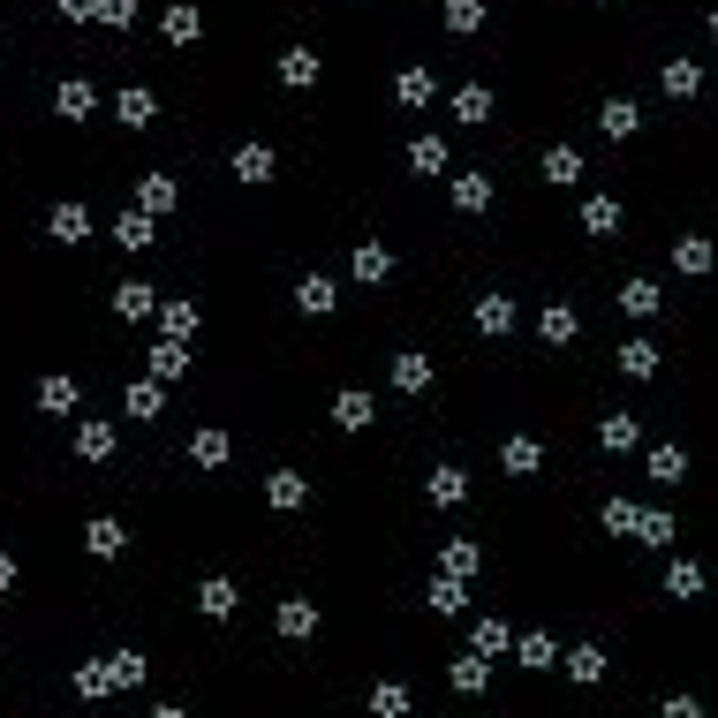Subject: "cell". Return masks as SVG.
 <instances>
[{
    "label": "cell",
    "mask_w": 718,
    "mask_h": 718,
    "mask_svg": "<svg viewBox=\"0 0 718 718\" xmlns=\"http://www.w3.org/2000/svg\"><path fill=\"white\" fill-rule=\"evenodd\" d=\"M371 711H378V718H401V711H409V688H401V681H378V688H371Z\"/></svg>",
    "instance_id": "32"
},
{
    "label": "cell",
    "mask_w": 718,
    "mask_h": 718,
    "mask_svg": "<svg viewBox=\"0 0 718 718\" xmlns=\"http://www.w3.org/2000/svg\"><path fill=\"white\" fill-rule=\"evenodd\" d=\"M137 212H174V182L167 174H144L137 182Z\"/></svg>",
    "instance_id": "15"
},
{
    "label": "cell",
    "mask_w": 718,
    "mask_h": 718,
    "mask_svg": "<svg viewBox=\"0 0 718 718\" xmlns=\"http://www.w3.org/2000/svg\"><path fill=\"white\" fill-rule=\"evenodd\" d=\"M454 114H462V121H484V114H492V91H484V84H462V91H454Z\"/></svg>",
    "instance_id": "34"
},
{
    "label": "cell",
    "mask_w": 718,
    "mask_h": 718,
    "mask_svg": "<svg viewBox=\"0 0 718 718\" xmlns=\"http://www.w3.org/2000/svg\"><path fill=\"white\" fill-rule=\"evenodd\" d=\"M46 227H53V242H84V235H91V212H84V205H53Z\"/></svg>",
    "instance_id": "7"
},
{
    "label": "cell",
    "mask_w": 718,
    "mask_h": 718,
    "mask_svg": "<svg viewBox=\"0 0 718 718\" xmlns=\"http://www.w3.org/2000/svg\"><path fill=\"white\" fill-rule=\"evenodd\" d=\"M310 628H318V605H280V635H288V643H303Z\"/></svg>",
    "instance_id": "29"
},
{
    "label": "cell",
    "mask_w": 718,
    "mask_h": 718,
    "mask_svg": "<svg viewBox=\"0 0 718 718\" xmlns=\"http://www.w3.org/2000/svg\"><path fill=\"white\" fill-rule=\"evenodd\" d=\"M537 462H545V454H537V439H507V469H514V477H530Z\"/></svg>",
    "instance_id": "43"
},
{
    "label": "cell",
    "mask_w": 718,
    "mask_h": 718,
    "mask_svg": "<svg viewBox=\"0 0 718 718\" xmlns=\"http://www.w3.org/2000/svg\"><path fill=\"white\" fill-rule=\"evenodd\" d=\"M650 477H658V484H681V477H688V454H681V446H658V454H650Z\"/></svg>",
    "instance_id": "24"
},
{
    "label": "cell",
    "mask_w": 718,
    "mask_h": 718,
    "mask_svg": "<svg viewBox=\"0 0 718 718\" xmlns=\"http://www.w3.org/2000/svg\"><path fill=\"white\" fill-rule=\"evenodd\" d=\"M598 129H605V137H635V129H643V114H635L628 99H613V106H605V121H598Z\"/></svg>",
    "instance_id": "25"
},
{
    "label": "cell",
    "mask_w": 718,
    "mask_h": 718,
    "mask_svg": "<svg viewBox=\"0 0 718 718\" xmlns=\"http://www.w3.org/2000/svg\"><path fill=\"white\" fill-rule=\"evenodd\" d=\"M189 454H197L205 469H220V462H227V431H212V424H205L197 439H189Z\"/></svg>",
    "instance_id": "28"
},
{
    "label": "cell",
    "mask_w": 718,
    "mask_h": 718,
    "mask_svg": "<svg viewBox=\"0 0 718 718\" xmlns=\"http://www.w3.org/2000/svg\"><path fill=\"white\" fill-rule=\"evenodd\" d=\"M159 31H167V46H197V38H205V16H197L189 0H174V8H167V23H159Z\"/></svg>",
    "instance_id": "1"
},
{
    "label": "cell",
    "mask_w": 718,
    "mask_h": 718,
    "mask_svg": "<svg viewBox=\"0 0 718 718\" xmlns=\"http://www.w3.org/2000/svg\"><path fill=\"white\" fill-rule=\"evenodd\" d=\"M159 378H137V386H129V416H159Z\"/></svg>",
    "instance_id": "42"
},
{
    "label": "cell",
    "mask_w": 718,
    "mask_h": 718,
    "mask_svg": "<svg viewBox=\"0 0 718 718\" xmlns=\"http://www.w3.org/2000/svg\"><path fill=\"white\" fill-rule=\"evenodd\" d=\"M439 560H446V575H477V545H446Z\"/></svg>",
    "instance_id": "53"
},
{
    "label": "cell",
    "mask_w": 718,
    "mask_h": 718,
    "mask_svg": "<svg viewBox=\"0 0 718 718\" xmlns=\"http://www.w3.org/2000/svg\"><path fill=\"white\" fill-rule=\"evenodd\" d=\"M620 371H628V378H650V371H658V348H650V341H628V348H620Z\"/></svg>",
    "instance_id": "35"
},
{
    "label": "cell",
    "mask_w": 718,
    "mask_h": 718,
    "mask_svg": "<svg viewBox=\"0 0 718 718\" xmlns=\"http://www.w3.org/2000/svg\"><path fill=\"white\" fill-rule=\"evenodd\" d=\"M545 174H552V182H582V152L552 144V152H545Z\"/></svg>",
    "instance_id": "37"
},
{
    "label": "cell",
    "mask_w": 718,
    "mask_h": 718,
    "mask_svg": "<svg viewBox=\"0 0 718 718\" xmlns=\"http://www.w3.org/2000/svg\"><path fill=\"white\" fill-rule=\"evenodd\" d=\"M0 590H16V560L8 552H0Z\"/></svg>",
    "instance_id": "56"
},
{
    "label": "cell",
    "mask_w": 718,
    "mask_h": 718,
    "mask_svg": "<svg viewBox=\"0 0 718 718\" xmlns=\"http://www.w3.org/2000/svg\"><path fill=\"white\" fill-rule=\"evenodd\" d=\"M159 325H167V341H189V333H197V303H167Z\"/></svg>",
    "instance_id": "31"
},
{
    "label": "cell",
    "mask_w": 718,
    "mask_h": 718,
    "mask_svg": "<svg viewBox=\"0 0 718 718\" xmlns=\"http://www.w3.org/2000/svg\"><path fill=\"white\" fill-rule=\"evenodd\" d=\"M356 280H394V250H386V242H363L356 250Z\"/></svg>",
    "instance_id": "11"
},
{
    "label": "cell",
    "mask_w": 718,
    "mask_h": 718,
    "mask_svg": "<svg viewBox=\"0 0 718 718\" xmlns=\"http://www.w3.org/2000/svg\"><path fill=\"white\" fill-rule=\"evenodd\" d=\"M673 257H681V273H711V242H703V235H688Z\"/></svg>",
    "instance_id": "44"
},
{
    "label": "cell",
    "mask_w": 718,
    "mask_h": 718,
    "mask_svg": "<svg viewBox=\"0 0 718 718\" xmlns=\"http://www.w3.org/2000/svg\"><path fill=\"white\" fill-rule=\"evenodd\" d=\"M280 84H288V91H310V84H318V53H310V46H288V53H280Z\"/></svg>",
    "instance_id": "2"
},
{
    "label": "cell",
    "mask_w": 718,
    "mask_h": 718,
    "mask_svg": "<svg viewBox=\"0 0 718 718\" xmlns=\"http://www.w3.org/2000/svg\"><path fill=\"white\" fill-rule=\"evenodd\" d=\"M182 371H189V348H182V341H159V348H152V378H159V386H174Z\"/></svg>",
    "instance_id": "9"
},
{
    "label": "cell",
    "mask_w": 718,
    "mask_h": 718,
    "mask_svg": "<svg viewBox=\"0 0 718 718\" xmlns=\"http://www.w3.org/2000/svg\"><path fill=\"white\" fill-rule=\"evenodd\" d=\"M409 167H416V174H439V167H446V144H439V137H416V144H409Z\"/></svg>",
    "instance_id": "39"
},
{
    "label": "cell",
    "mask_w": 718,
    "mask_h": 718,
    "mask_svg": "<svg viewBox=\"0 0 718 718\" xmlns=\"http://www.w3.org/2000/svg\"><path fill=\"white\" fill-rule=\"evenodd\" d=\"M431 499H439V507H462V499H469V477H462V469H431Z\"/></svg>",
    "instance_id": "17"
},
{
    "label": "cell",
    "mask_w": 718,
    "mask_h": 718,
    "mask_svg": "<svg viewBox=\"0 0 718 718\" xmlns=\"http://www.w3.org/2000/svg\"><path fill=\"white\" fill-rule=\"evenodd\" d=\"M507 325H514V303L484 295V303H477V333H507Z\"/></svg>",
    "instance_id": "38"
},
{
    "label": "cell",
    "mask_w": 718,
    "mask_h": 718,
    "mask_svg": "<svg viewBox=\"0 0 718 718\" xmlns=\"http://www.w3.org/2000/svg\"><path fill=\"white\" fill-rule=\"evenodd\" d=\"M620 310H628V318H650V310H658V280H628V288H620Z\"/></svg>",
    "instance_id": "19"
},
{
    "label": "cell",
    "mask_w": 718,
    "mask_h": 718,
    "mask_svg": "<svg viewBox=\"0 0 718 718\" xmlns=\"http://www.w3.org/2000/svg\"><path fill=\"white\" fill-rule=\"evenodd\" d=\"M99 23H114V31H129V23H137V0H99Z\"/></svg>",
    "instance_id": "52"
},
{
    "label": "cell",
    "mask_w": 718,
    "mask_h": 718,
    "mask_svg": "<svg viewBox=\"0 0 718 718\" xmlns=\"http://www.w3.org/2000/svg\"><path fill=\"white\" fill-rule=\"evenodd\" d=\"M507 643H514V628H507V620H477V658H499Z\"/></svg>",
    "instance_id": "36"
},
{
    "label": "cell",
    "mask_w": 718,
    "mask_h": 718,
    "mask_svg": "<svg viewBox=\"0 0 718 718\" xmlns=\"http://www.w3.org/2000/svg\"><path fill=\"white\" fill-rule=\"evenodd\" d=\"M635 514H643V507H635V499H605V530H635Z\"/></svg>",
    "instance_id": "48"
},
{
    "label": "cell",
    "mask_w": 718,
    "mask_h": 718,
    "mask_svg": "<svg viewBox=\"0 0 718 718\" xmlns=\"http://www.w3.org/2000/svg\"><path fill=\"white\" fill-rule=\"evenodd\" d=\"M333 416H341L348 431H363V424H371V394H363V386H348V394L333 401Z\"/></svg>",
    "instance_id": "22"
},
{
    "label": "cell",
    "mask_w": 718,
    "mask_h": 718,
    "mask_svg": "<svg viewBox=\"0 0 718 718\" xmlns=\"http://www.w3.org/2000/svg\"><path fill=\"white\" fill-rule=\"evenodd\" d=\"M114 242H129V250H152V212H137V205H129V212L114 220Z\"/></svg>",
    "instance_id": "10"
},
{
    "label": "cell",
    "mask_w": 718,
    "mask_h": 718,
    "mask_svg": "<svg viewBox=\"0 0 718 718\" xmlns=\"http://www.w3.org/2000/svg\"><path fill=\"white\" fill-rule=\"evenodd\" d=\"M106 688H114L106 666H76V696H106Z\"/></svg>",
    "instance_id": "50"
},
{
    "label": "cell",
    "mask_w": 718,
    "mask_h": 718,
    "mask_svg": "<svg viewBox=\"0 0 718 718\" xmlns=\"http://www.w3.org/2000/svg\"><path fill=\"white\" fill-rule=\"evenodd\" d=\"M394 91H401V106H424V99H431V76H424V69H401Z\"/></svg>",
    "instance_id": "45"
},
{
    "label": "cell",
    "mask_w": 718,
    "mask_h": 718,
    "mask_svg": "<svg viewBox=\"0 0 718 718\" xmlns=\"http://www.w3.org/2000/svg\"><path fill=\"white\" fill-rule=\"evenodd\" d=\"M197 613H205V620H227V613H235V582H227V575H205V590H197Z\"/></svg>",
    "instance_id": "3"
},
{
    "label": "cell",
    "mask_w": 718,
    "mask_h": 718,
    "mask_svg": "<svg viewBox=\"0 0 718 718\" xmlns=\"http://www.w3.org/2000/svg\"><path fill=\"white\" fill-rule=\"evenodd\" d=\"M53 106H61V114H69V121H84V114H91V106H99V91H91V84H84V76H69V84L53 91Z\"/></svg>",
    "instance_id": "6"
},
{
    "label": "cell",
    "mask_w": 718,
    "mask_h": 718,
    "mask_svg": "<svg viewBox=\"0 0 718 718\" xmlns=\"http://www.w3.org/2000/svg\"><path fill=\"white\" fill-rule=\"evenodd\" d=\"M431 613H462V582H454V575L431 582Z\"/></svg>",
    "instance_id": "51"
},
{
    "label": "cell",
    "mask_w": 718,
    "mask_h": 718,
    "mask_svg": "<svg viewBox=\"0 0 718 718\" xmlns=\"http://www.w3.org/2000/svg\"><path fill=\"white\" fill-rule=\"evenodd\" d=\"M582 227H590V235H613V227H620V205H613V197H590V205H582Z\"/></svg>",
    "instance_id": "27"
},
{
    "label": "cell",
    "mask_w": 718,
    "mask_h": 718,
    "mask_svg": "<svg viewBox=\"0 0 718 718\" xmlns=\"http://www.w3.org/2000/svg\"><path fill=\"white\" fill-rule=\"evenodd\" d=\"M152 303H159V295L144 288V280H121V288H114V310H121V318H152Z\"/></svg>",
    "instance_id": "12"
},
{
    "label": "cell",
    "mask_w": 718,
    "mask_h": 718,
    "mask_svg": "<svg viewBox=\"0 0 718 718\" xmlns=\"http://www.w3.org/2000/svg\"><path fill=\"white\" fill-rule=\"evenodd\" d=\"M38 409H46V416L76 409V378H46V386H38Z\"/></svg>",
    "instance_id": "23"
},
{
    "label": "cell",
    "mask_w": 718,
    "mask_h": 718,
    "mask_svg": "<svg viewBox=\"0 0 718 718\" xmlns=\"http://www.w3.org/2000/svg\"><path fill=\"white\" fill-rule=\"evenodd\" d=\"M477 23H484V0H446V31H477Z\"/></svg>",
    "instance_id": "40"
},
{
    "label": "cell",
    "mask_w": 718,
    "mask_h": 718,
    "mask_svg": "<svg viewBox=\"0 0 718 718\" xmlns=\"http://www.w3.org/2000/svg\"><path fill=\"white\" fill-rule=\"evenodd\" d=\"M235 174H242V182H265V174H273V152H265V144H242V152H235Z\"/></svg>",
    "instance_id": "26"
},
{
    "label": "cell",
    "mask_w": 718,
    "mask_h": 718,
    "mask_svg": "<svg viewBox=\"0 0 718 718\" xmlns=\"http://www.w3.org/2000/svg\"><path fill=\"white\" fill-rule=\"evenodd\" d=\"M598 439H605V454H628V446H635V416H605Z\"/></svg>",
    "instance_id": "33"
},
{
    "label": "cell",
    "mask_w": 718,
    "mask_h": 718,
    "mask_svg": "<svg viewBox=\"0 0 718 718\" xmlns=\"http://www.w3.org/2000/svg\"><path fill=\"white\" fill-rule=\"evenodd\" d=\"M265 499H273V507H280V514H295V507H303V499H310V484H303V477H295V469H280V477H273V484H265Z\"/></svg>",
    "instance_id": "8"
},
{
    "label": "cell",
    "mask_w": 718,
    "mask_h": 718,
    "mask_svg": "<svg viewBox=\"0 0 718 718\" xmlns=\"http://www.w3.org/2000/svg\"><path fill=\"white\" fill-rule=\"evenodd\" d=\"M635 537H643V545H666V537H673V514H635Z\"/></svg>",
    "instance_id": "46"
},
{
    "label": "cell",
    "mask_w": 718,
    "mask_h": 718,
    "mask_svg": "<svg viewBox=\"0 0 718 718\" xmlns=\"http://www.w3.org/2000/svg\"><path fill=\"white\" fill-rule=\"evenodd\" d=\"M76 454H84V462H106V454H114V431L106 424H76Z\"/></svg>",
    "instance_id": "18"
},
{
    "label": "cell",
    "mask_w": 718,
    "mask_h": 718,
    "mask_svg": "<svg viewBox=\"0 0 718 718\" xmlns=\"http://www.w3.org/2000/svg\"><path fill=\"white\" fill-rule=\"evenodd\" d=\"M121 121H129V129H152V114H159V99H152V91H144V84H129V91H121Z\"/></svg>",
    "instance_id": "5"
},
{
    "label": "cell",
    "mask_w": 718,
    "mask_h": 718,
    "mask_svg": "<svg viewBox=\"0 0 718 718\" xmlns=\"http://www.w3.org/2000/svg\"><path fill=\"white\" fill-rule=\"evenodd\" d=\"M394 386H401V394H424V386H431V363H424V356H394Z\"/></svg>",
    "instance_id": "21"
},
{
    "label": "cell",
    "mask_w": 718,
    "mask_h": 718,
    "mask_svg": "<svg viewBox=\"0 0 718 718\" xmlns=\"http://www.w3.org/2000/svg\"><path fill=\"white\" fill-rule=\"evenodd\" d=\"M514 650H522V666H552V643H545V635H522Z\"/></svg>",
    "instance_id": "54"
},
{
    "label": "cell",
    "mask_w": 718,
    "mask_h": 718,
    "mask_svg": "<svg viewBox=\"0 0 718 718\" xmlns=\"http://www.w3.org/2000/svg\"><path fill=\"white\" fill-rule=\"evenodd\" d=\"M484 681H492L484 658H454V688H462V696H484Z\"/></svg>",
    "instance_id": "41"
},
{
    "label": "cell",
    "mask_w": 718,
    "mask_h": 718,
    "mask_svg": "<svg viewBox=\"0 0 718 718\" xmlns=\"http://www.w3.org/2000/svg\"><path fill=\"white\" fill-rule=\"evenodd\" d=\"M696 91H703L696 61H666V99H696Z\"/></svg>",
    "instance_id": "14"
},
{
    "label": "cell",
    "mask_w": 718,
    "mask_h": 718,
    "mask_svg": "<svg viewBox=\"0 0 718 718\" xmlns=\"http://www.w3.org/2000/svg\"><path fill=\"white\" fill-rule=\"evenodd\" d=\"M666 590H673V598H696V590H703V567H673V575H666Z\"/></svg>",
    "instance_id": "49"
},
{
    "label": "cell",
    "mask_w": 718,
    "mask_h": 718,
    "mask_svg": "<svg viewBox=\"0 0 718 718\" xmlns=\"http://www.w3.org/2000/svg\"><path fill=\"white\" fill-rule=\"evenodd\" d=\"M454 205H462V212H484V205H492V174H462V182H454Z\"/></svg>",
    "instance_id": "16"
},
{
    "label": "cell",
    "mask_w": 718,
    "mask_h": 718,
    "mask_svg": "<svg viewBox=\"0 0 718 718\" xmlns=\"http://www.w3.org/2000/svg\"><path fill=\"white\" fill-rule=\"evenodd\" d=\"M84 545H91V552H99V560H114V552H121V545H129V530H121L114 514H99V522H91V537H84Z\"/></svg>",
    "instance_id": "13"
},
{
    "label": "cell",
    "mask_w": 718,
    "mask_h": 718,
    "mask_svg": "<svg viewBox=\"0 0 718 718\" xmlns=\"http://www.w3.org/2000/svg\"><path fill=\"white\" fill-rule=\"evenodd\" d=\"M61 16H69V23H91V16H99V0H61Z\"/></svg>",
    "instance_id": "55"
},
{
    "label": "cell",
    "mask_w": 718,
    "mask_h": 718,
    "mask_svg": "<svg viewBox=\"0 0 718 718\" xmlns=\"http://www.w3.org/2000/svg\"><path fill=\"white\" fill-rule=\"evenodd\" d=\"M537 333H545L552 348H567V341H575V333H582V318H575V310H567V303H545V318H537Z\"/></svg>",
    "instance_id": "4"
},
{
    "label": "cell",
    "mask_w": 718,
    "mask_h": 718,
    "mask_svg": "<svg viewBox=\"0 0 718 718\" xmlns=\"http://www.w3.org/2000/svg\"><path fill=\"white\" fill-rule=\"evenodd\" d=\"M567 673H575V681H598V673H605V650H590V643H582L575 658H567Z\"/></svg>",
    "instance_id": "47"
},
{
    "label": "cell",
    "mask_w": 718,
    "mask_h": 718,
    "mask_svg": "<svg viewBox=\"0 0 718 718\" xmlns=\"http://www.w3.org/2000/svg\"><path fill=\"white\" fill-rule=\"evenodd\" d=\"M106 673H114V688H144V673H152V666H144L137 650H121V658H106Z\"/></svg>",
    "instance_id": "30"
},
{
    "label": "cell",
    "mask_w": 718,
    "mask_h": 718,
    "mask_svg": "<svg viewBox=\"0 0 718 718\" xmlns=\"http://www.w3.org/2000/svg\"><path fill=\"white\" fill-rule=\"evenodd\" d=\"M295 303H303L310 318H325V310H333V280H325V273H310L303 288H295Z\"/></svg>",
    "instance_id": "20"
}]
</instances>
